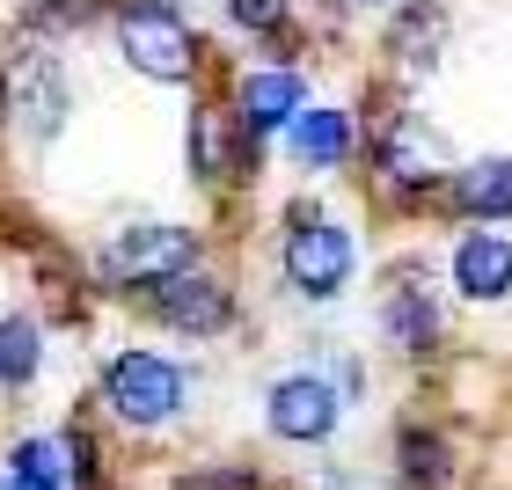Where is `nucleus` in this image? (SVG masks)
Listing matches in <instances>:
<instances>
[{
  "label": "nucleus",
  "instance_id": "6ab92c4d",
  "mask_svg": "<svg viewBox=\"0 0 512 490\" xmlns=\"http://www.w3.org/2000/svg\"><path fill=\"white\" fill-rule=\"evenodd\" d=\"M169 490H264V469H249V461H205V469H183Z\"/></svg>",
  "mask_w": 512,
  "mask_h": 490
},
{
  "label": "nucleus",
  "instance_id": "dca6fc26",
  "mask_svg": "<svg viewBox=\"0 0 512 490\" xmlns=\"http://www.w3.org/2000/svg\"><path fill=\"white\" fill-rule=\"evenodd\" d=\"M395 483L403 490H447L454 483V439L439 425H403L395 432Z\"/></svg>",
  "mask_w": 512,
  "mask_h": 490
},
{
  "label": "nucleus",
  "instance_id": "aec40b11",
  "mask_svg": "<svg viewBox=\"0 0 512 490\" xmlns=\"http://www.w3.org/2000/svg\"><path fill=\"white\" fill-rule=\"evenodd\" d=\"M322 490H352V476H322Z\"/></svg>",
  "mask_w": 512,
  "mask_h": 490
},
{
  "label": "nucleus",
  "instance_id": "4be33fe9",
  "mask_svg": "<svg viewBox=\"0 0 512 490\" xmlns=\"http://www.w3.org/2000/svg\"><path fill=\"white\" fill-rule=\"evenodd\" d=\"M352 8H388V0H352Z\"/></svg>",
  "mask_w": 512,
  "mask_h": 490
},
{
  "label": "nucleus",
  "instance_id": "4468645a",
  "mask_svg": "<svg viewBox=\"0 0 512 490\" xmlns=\"http://www.w3.org/2000/svg\"><path fill=\"white\" fill-rule=\"evenodd\" d=\"M447 205H454L461 220H476V227L512 220V154H476V161H461V169L447 176Z\"/></svg>",
  "mask_w": 512,
  "mask_h": 490
},
{
  "label": "nucleus",
  "instance_id": "1a4fd4ad",
  "mask_svg": "<svg viewBox=\"0 0 512 490\" xmlns=\"http://www.w3.org/2000/svg\"><path fill=\"white\" fill-rule=\"evenodd\" d=\"M308 103V74L300 66H242L235 88H227V118H235V132L249 139V147H264V139H278L293 125V110Z\"/></svg>",
  "mask_w": 512,
  "mask_h": 490
},
{
  "label": "nucleus",
  "instance_id": "2eb2a0df",
  "mask_svg": "<svg viewBox=\"0 0 512 490\" xmlns=\"http://www.w3.org/2000/svg\"><path fill=\"white\" fill-rule=\"evenodd\" d=\"M439 44H447V8L417 0L410 15H395V30H388V66H395V81H425L432 66H439Z\"/></svg>",
  "mask_w": 512,
  "mask_h": 490
},
{
  "label": "nucleus",
  "instance_id": "f257e3e1",
  "mask_svg": "<svg viewBox=\"0 0 512 490\" xmlns=\"http://www.w3.org/2000/svg\"><path fill=\"white\" fill-rule=\"evenodd\" d=\"M66 118H74L66 52L37 30H15V44L0 52V125H8L22 147H59Z\"/></svg>",
  "mask_w": 512,
  "mask_h": 490
},
{
  "label": "nucleus",
  "instance_id": "20e7f679",
  "mask_svg": "<svg viewBox=\"0 0 512 490\" xmlns=\"http://www.w3.org/2000/svg\"><path fill=\"white\" fill-rule=\"evenodd\" d=\"M278 278H286V293L322 308L359 278V235L344 220H330L322 205H293L286 235H278Z\"/></svg>",
  "mask_w": 512,
  "mask_h": 490
},
{
  "label": "nucleus",
  "instance_id": "a211bd4d",
  "mask_svg": "<svg viewBox=\"0 0 512 490\" xmlns=\"http://www.w3.org/2000/svg\"><path fill=\"white\" fill-rule=\"evenodd\" d=\"M227 30H242L256 44H286L293 37V0H220Z\"/></svg>",
  "mask_w": 512,
  "mask_h": 490
},
{
  "label": "nucleus",
  "instance_id": "412c9836",
  "mask_svg": "<svg viewBox=\"0 0 512 490\" xmlns=\"http://www.w3.org/2000/svg\"><path fill=\"white\" fill-rule=\"evenodd\" d=\"M0 490H22V483H15V476H8V469H0Z\"/></svg>",
  "mask_w": 512,
  "mask_h": 490
},
{
  "label": "nucleus",
  "instance_id": "f3484780",
  "mask_svg": "<svg viewBox=\"0 0 512 490\" xmlns=\"http://www.w3.org/2000/svg\"><path fill=\"white\" fill-rule=\"evenodd\" d=\"M44 373V322L30 308L0 315V395H30Z\"/></svg>",
  "mask_w": 512,
  "mask_h": 490
},
{
  "label": "nucleus",
  "instance_id": "5701e85b",
  "mask_svg": "<svg viewBox=\"0 0 512 490\" xmlns=\"http://www.w3.org/2000/svg\"><path fill=\"white\" fill-rule=\"evenodd\" d=\"M432 8H439V0H432Z\"/></svg>",
  "mask_w": 512,
  "mask_h": 490
},
{
  "label": "nucleus",
  "instance_id": "39448f33",
  "mask_svg": "<svg viewBox=\"0 0 512 490\" xmlns=\"http://www.w3.org/2000/svg\"><path fill=\"white\" fill-rule=\"evenodd\" d=\"M191 264H205V235L176 220H132L96 249V278L110 293H154L161 278H176Z\"/></svg>",
  "mask_w": 512,
  "mask_h": 490
},
{
  "label": "nucleus",
  "instance_id": "6e6552de",
  "mask_svg": "<svg viewBox=\"0 0 512 490\" xmlns=\"http://www.w3.org/2000/svg\"><path fill=\"white\" fill-rule=\"evenodd\" d=\"M337 425H344V395L330 388V373L300 366L264 388V432L286 439V447H330Z\"/></svg>",
  "mask_w": 512,
  "mask_h": 490
},
{
  "label": "nucleus",
  "instance_id": "ddd939ff",
  "mask_svg": "<svg viewBox=\"0 0 512 490\" xmlns=\"http://www.w3.org/2000/svg\"><path fill=\"white\" fill-rule=\"evenodd\" d=\"M447 278H454V293L469 300V308H498V300H512V235L469 220L454 235V249H447Z\"/></svg>",
  "mask_w": 512,
  "mask_h": 490
},
{
  "label": "nucleus",
  "instance_id": "0eeeda50",
  "mask_svg": "<svg viewBox=\"0 0 512 490\" xmlns=\"http://www.w3.org/2000/svg\"><path fill=\"white\" fill-rule=\"evenodd\" d=\"M147 300V322H161L169 337H191V344H205V337H227L235 330V286L213 271V264H191V271H176V278H161L154 293H139Z\"/></svg>",
  "mask_w": 512,
  "mask_h": 490
},
{
  "label": "nucleus",
  "instance_id": "423d86ee",
  "mask_svg": "<svg viewBox=\"0 0 512 490\" xmlns=\"http://www.w3.org/2000/svg\"><path fill=\"white\" fill-rule=\"evenodd\" d=\"M366 169L388 198H425L454 176V161H447V139L417 110H395V118H381V132H366Z\"/></svg>",
  "mask_w": 512,
  "mask_h": 490
},
{
  "label": "nucleus",
  "instance_id": "9d476101",
  "mask_svg": "<svg viewBox=\"0 0 512 490\" xmlns=\"http://www.w3.org/2000/svg\"><path fill=\"white\" fill-rule=\"evenodd\" d=\"M278 139H286V161L300 176H337V169H352L359 147H366V132L344 103H300Z\"/></svg>",
  "mask_w": 512,
  "mask_h": 490
},
{
  "label": "nucleus",
  "instance_id": "f03ea898",
  "mask_svg": "<svg viewBox=\"0 0 512 490\" xmlns=\"http://www.w3.org/2000/svg\"><path fill=\"white\" fill-rule=\"evenodd\" d=\"M96 403L118 432L154 439L191 410V366L169 352H147V344H125V352H110L96 366Z\"/></svg>",
  "mask_w": 512,
  "mask_h": 490
},
{
  "label": "nucleus",
  "instance_id": "7ed1b4c3",
  "mask_svg": "<svg viewBox=\"0 0 512 490\" xmlns=\"http://www.w3.org/2000/svg\"><path fill=\"white\" fill-rule=\"evenodd\" d=\"M110 37H118V59L154 88H198L205 74V44L191 15L169 0H110Z\"/></svg>",
  "mask_w": 512,
  "mask_h": 490
},
{
  "label": "nucleus",
  "instance_id": "f8f14e48",
  "mask_svg": "<svg viewBox=\"0 0 512 490\" xmlns=\"http://www.w3.org/2000/svg\"><path fill=\"white\" fill-rule=\"evenodd\" d=\"M381 337L403 359H425V352H439V337H447V308H439L432 278L417 271V264L395 271L388 286H381Z\"/></svg>",
  "mask_w": 512,
  "mask_h": 490
},
{
  "label": "nucleus",
  "instance_id": "9b49d317",
  "mask_svg": "<svg viewBox=\"0 0 512 490\" xmlns=\"http://www.w3.org/2000/svg\"><path fill=\"white\" fill-rule=\"evenodd\" d=\"M183 161H191L198 191H227L235 176L256 169V147L235 132V118H227L220 96H198V103H191V125H183Z\"/></svg>",
  "mask_w": 512,
  "mask_h": 490
}]
</instances>
